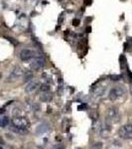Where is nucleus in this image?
Returning <instances> with one entry per match:
<instances>
[{"label":"nucleus","mask_w":132,"mask_h":149,"mask_svg":"<svg viewBox=\"0 0 132 149\" xmlns=\"http://www.w3.org/2000/svg\"><path fill=\"white\" fill-rule=\"evenodd\" d=\"M24 74V72L23 70L20 68V67H15V68L13 69V71L11 72L10 76L8 77V80L12 81H16L18 80L19 78H20L21 76H23Z\"/></svg>","instance_id":"0eeeda50"},{"label":"nucleus","mask_w":132,"mask_h":149,"mask_svg":"<svg viewBox=\"0 0 132 149\" xmlns=\"http://www.w3.org/2000/svg\"><path fill=\"white\" fill-rule=\"evenodd\" d=\"M99 130H98V133H99V136H102V137H106L110 132V125L107 123L101 124L99 126Z\"/></svg>","instance_id":"9d476101"},{"label":"nucleus","mask_w":132,"mask_h":149,"mask_svg":"<svg viewBox=\"0 0 132 149\" xmlns=\"http://www.w3.org/2000/svg\"><path fill=\"white\" fill-rule=\"evenodd\" d=\"M102 143L101 142H95L92 145V149H101Z\"/></svg>","instance_id":"2eb2a0df"},{"label":"nucleus","mask_w":132,"mask_h":149,"mask_svg":"<svg viewBox=\"0 0 132 149\" xmlns=\"http://www.w3.org/2000/svg\"><path fill=\"white\" fill-rule=\"evenodd\" d=\"M124 95H125V88L118 86H114V88H112L110 90V92L108 93V97L110 100L115 102V100H119L120 97H123Z\"/></svg>","instance_id":"f03ea898"},{"label":"nucleus","mask_w":132,"mask_h":149,"mask_svg":"<svg viewBox=\"0 0 132 149\" xmlns=\"http://www.w3.org/2000/svg\"><path fill=\"white\" fill-rule=\"evenodd\" d=\"M73 23H74V26H79L80 25V20H79V19H74Z\"/></svg>","instance_id":"6ab92c4d"},{"label":"nucleus","mask_w":132,"mask_h":149,"mask_svg":"<svg viewBox=\"0 0 132 149\" xmlns=\"http://www.w3.org/2000/svg\"><path fill=\"white\" fill-rule=\"evenodd\" d=\"M130 93H131V95H132V85H131V86H130Z\"/></svg>","instance_id":"4be33fe9"},{"label":"nucleus","mask_w":132,"mask_h":149,"mask_svg":"<svg viewBox=\"0 0 132 149\" xmlns=\"http://www.w3.org/2000/svg\"><path fill=\"white\" fill-rule=\"evenodd\" d=\"M4 143V141H3V139H2L1 137H0V144H3Z\"/></svg>","instance_id":"412c9836"},{"label":"nucleus","mask_w":132,"mask_h":149,"mask_svg":"<svg viewBox=\"0 0 132 149\" xmlns=\"http://www.w3.org/2000/svg\"><path fill=\"white\" fill-rule=\"evenodd\" d=\"M75 149H81V148H80V147H76V148H75Z\"/></svg>","instance_id":"5701e85b"},{"label":"nucleus","mask_w":132,"mask_h":149,"mask_svg":"<svg viewBox=\"0 0 132 149\" xmlns=\"http://www.w3.org/2000/svg\"><path fill=\"white\" fill-rule=\"evenodd\" d=\"M118 135L123 139H132V124L128 123L121 126L118 130Z\"/></svg>","instance_id":"20e7f679"},{"label":"nucleus","mask_w":132,"mask_h":149,"mask_svg":"<svg viewBox=\"0 0 132 149\" xmlns=\"http://www.w3.org/2000/svg\"><path fill=\"white\" fill-rule=\"evenodd\" d=\"M12 125L15 128L27 129L30 126V121L25 116H14L12 119Z\"/></svg>","instance_id":"f257e3e1"},{"label":"nucleus","mask_w":132,"mask_h":149,"mask_svg":"<svg viewBox=\"0 0 132 149\" xmlns=\"http://www.w3.org/2000/svg\"><path fill=\"white\" fill-rule=\"evenodd\" d=\"M32 77H33V74H32V73H27L25 74V81H31V79H32Z\"/></svg>","instance_id":"f3484780"},{"label":"nucleus","mask_w":132,"mask_h":149,"mask_svg":"<svg viewBox=\"0 0 132 149\" xmlns=\"http://www.w3.org/2000/svg\"><path fill=\"white\" fill-rule=\"evenodd\" d=\"M12 113H13L14 116H23L22 110H21L20 109H18V107H15V109H13V111H12Z\"/></svg>","instance_id":"ddd939ff"},{"label":"nucleus","mask_w":132,"mask_h":149,"mask_svg":"<svg viewBox=\"0 0 132 149\" xmlns=\"http://www.w3.org/2000/svg\"><path fill=\"white\" fill-rule=\"evenodd\" d=\"M109 79L111 81H119L121 79V76L120 74H111V76H109Z\"/></svg>","instance_id":"4468645a"},{"label":"nucleus","mask_w":132,"mask_h":149,"mask_svg":"<svg viewBox=\"0 0 132 149\" xmlns=\"http://www.w3.org/2000/svg\"><path fill=\"white\" fill-rule=\"evenodd\" d=\"M35 56V52L30 49H24L20 52V59L22 61H29V60L33 59Z\"/></svg>","instance_id":"6e6552de"},{"label":"nucleus","mask_w":132,"mask_h":149,"mask_svg":"<svg viewBox=\"0 0 132 149\" xmlns=\"http://www.w3.org/2000/svg\"><path fill=\"white\" fill-rule=\"evenodd\" d=\"M52 97H53L52 93H50L49 92H45L40 95V100H42V102H51Z\"/></svg>","instance_id":"9b49d317"},{"label":"nucleus","mask_w":132,"mask_h":149,"mask_svg":"<svg viewBox=\"0 0 132 149\" xmlns=\"http://www.w3.org/2000/svg\"><path fill=\"white\" fill-rule=\"evenodd\" d=\"M0 149H3V148H2V147H1V146H0Z\"/></svg>","instance_id":"b1692460"},{"label":"nucleus","mask_w":132,"mask_h":149,"mask_svg":"<svg viewBox=\"0 0 132 149\" xmlns=\"http://www.w3.org/2000/svg\"><path fill=\"white\" fill-rule=\"evenodd\" d=\"M52 149H65V147L62 144H57V145H54L52 147Z\"/></svg>","instance_id":"a211bd4d"},{"label":"nucleus","mask_w":132,"mask_h":149,"mask_svg":"<svg viewBox=\"0 0 132 149\" xmlns=\"http://www.w3.org/2000/svg\"><path fill=\"white\" fill-rule=\"evenodd\" d=\"M50 130H51V125L48 122H43V123H41L37 126L36 134H38V135H44V134L48 133Z\"/></svg>","instance_id":"423d86ee"},{"label":"nucleus","mask_w":132,"mask_h":149,"mask_svg":"<svg viewBox=\"0 0 132 149\" xmlns=\"http://www.w3.org/2000/svg\"><path fill=\"white\" fill-rule=\"evenodd\" d=\"M0 77H1V74H0Z\"/></svg>","instance_id":"393cba45"},{"label":"nucleus","mask_w":132,"mask_h":149,"mask_svg":"<svg viewBox=\"0 0 132 149\" xmlns=\"http://www.w3.org/2000/svg\"><path fill=\"white\" fill-rule=\"evenodd\" d=\"M45 59L42 57H37V58H34L33 61L31 62L30 64V68L33 70V71H39V70L43 69L45 67Z\"/></svg>","instance_id":"39448f33"},{"label":"nucleus","mask_w":132,"mask_h":149,"mask_svg":"<svg viewBox=\"0 0 132 149\" xmlns=\"http://www.w3.org/2000/svg\"><path fill=\"white\" fill-rule=\"evenodd\" d=\"M106 119L108 122H117L120 119V113L117 107H109L106 111Z\"/></svg>","instance_id":"7ed1b4c3"},{"label":"nucleus","mask_w":132,"mask_h":149,"mask_svg":"<svg viewBox=\"0 0 132 149\" xmlns=\"http://www.w3.org/2000/svg\"><path fill=\"white\" fill-rule=\"evenodd\" d=\"M85 4L86 5H90V3H92V0H85Z\"/></svg>","instance_id":"aec40b11"},{"label":"nucleus","mask_w":132,"mask_h":149,"mask_svg":"<svg viewBox=\"0 0 132 149\" xmlns=\"http://www.w3.org/2000/svg\"><path fill=\"white\" fill-rule=\"evenodd\" d=\"M9 124V118L7 116L0 117V127H6Z\"/></svg>","instance_id":"f8f14e48"},{"label":"nucleus","mask_w":132,"mask_h":149,"mask_svg":"<svg viewBox=\"0 0 132 149\" xmlns=\"http://www.w3.org/2000/svg\"><path fill=\"white\" fill-rule=\"evenodd\" d=\"M38 86H39V81H35V80H31V81H29L28 84L26 85L25 91H26V93H32V92H34Z\"/></svg>","instance_id":"1a4fd4ad"},{"label":"nucleus","mask_w":132,"mask_h":149,"mask_svg":"<svg viewBox=\"0 0 132 149\" xmlns=\"http://www.w3.org/2000/svg\"><path fill=\"white\" fill-rule=\"evenodd\" d=\"M49 90H50V88H49V86H48L47 84H44V85H42V86H41V88H40V91H41V92H43V93L49 92Z\"/></svg>","instance_id":"dca6fc26"}]
</instances>
